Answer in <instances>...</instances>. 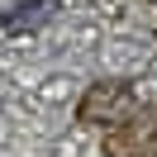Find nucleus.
<instances>
[{
  "label": "nucleus",
  "instance_id": "obj_1",
  "mask_svg": "<svg viewBox=\"0 0 157 157\" xmlns=\"http://www.w3.org/2000/svg\"><path fill=\"white\" fill-rule=\"evenodd\" d=\"M105 157H157V105H133L105 128Z\"/></svg>",
  "mask_w": 157,
  "mask_h": 157
},
{
  "label": "nucleus",
  "instance_id": "obj_2",
  "mask_svg": "<svg viewBox=\"0 0 157 157\" xmlns=\"http://www.w3.org/2000/svg\"><path fill=\"white\" fill-rule=\"evenodd\" d=\"M133 105H138V100H133V86L105 76V81H95V86H86V95H81V105H76V119L90 124V128H114Z\"/></svg>",
  "mask_w": 157,
  "mask_h": 157
},
{
  "label": "nucleus",
  "instance_id": "obj_3",
  "mask_svg": "<svg viewBox=\"0 0 157 157\" xmlns=\"http://www.w3.org/2000/svg\"><path fill=\"white\" fill-rule=\"evenodd\" d=\"M57 5L62 0H24V5H14V10L5 14V29L29 33V29H38V24H48L52 14H57Z\"/></svg>",
  "mask_w": 157,
  "mask_h": 157
}]
</instances>
